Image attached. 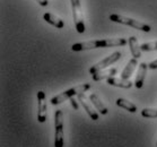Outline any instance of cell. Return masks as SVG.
Returning a JSON list of instances; mask_svg holds the SVG:
<instances>
[{
	"instance_id": "6da1fadb",
	"label": "cell",
	"mask_w": 157,
	"mask_h": 147,
	"mask_svg": "<svg viewBox=\"0 0 157 147\" xmlns=\"http://www.w3.org/2000/svg\"><path fill=\"white\" fill-rule=\"evenodd\" d=\"M88 90H90V84H88V83L80 84V85H78V86L72 87V88H70V90L64 91V92H62V93L53 96L52 99H51L50 102L52 105H58V104H61L62 102H64V101L71 99V97L75 96V95H79V94H82V93H85V92H87Z\"/></svg>"
},
{
	"instance_id": "7a4b0ae2",
	"label": "cell",
	"mask_w": 157,
	"mask_h": 147,
	"mask_svg": "<svg viewBox=\"0 0 157 147\" xmlns=\"http://www.w3.org/2000/svg\"><path fill=\"white\" fill-rule=\"evenodd\" d=\"M110 19L114 23H120V24H124V25L131 26L133 29H139V31H143V32L149 33L151 31L150 26L148 24H145L143 22H139V21H136L133 18H129L125 17V16H122V15L119 14H112L110 15Z\"/></svg>"
},
{
	"instance_id": "3957f363",
	"label": "cell",
	"mask_w": 157,
	"mask_h": 147,
	"mask_svg": "<svg viewBox=\"0 0 157 147\" xmlns=\"http://www.w3.org/2000/svg\"><path fill=\"white\" fill-rule=\"evenodd\" d=\"M54 147H63V113L61 110L54 113Z\"/></svg>"
},
{
	"instance_id": "277c9868",
	"label": "cell",
	"mask_w": 157,
	"mask_h": 147,
	"mask_svg": "<svg viewBox=\"0 0 157 147\" xmlns=\"http://www.w3.org/2000/svg\"><path fill=\"white\" fill-rule=\"evenodd\" d=\"M70 1H71L72 17H74L76 31L82 34L85 32V23H84V17H82L80 0H70Z\"/></svg>"
},
{
	"instance_id": "5b68a950",
	"label": "cell",
	"mask_w": 157,
	"mask_h": 147,
	"mask_svg": "<svg viewBox=\"0 0 157 147\" xmlns=\"http://www.w3.org/2000/svg\"><path fill=\"white\" fill-rule=\"evenodd\" d=\"M120 58H121V52H120V51H115V52H113L111 56H109V57H106L102 61H100V62L95 64L94 66H92V67L89 68V72H90L92 75H94V74H96V72H102V70L105 69L106 67H109V66L113 65L114 62H117Z\"/></svg>"
},
{
	"instance_id": "8992f818",
	"label": "cell",
	"mask_w": 157,
	"mask_h": 147,
	"mask_svg": "<svg viewBox=\"0 0 157 147\" xmlns=\"http://www.w3.org/2000/svg\"><path fill=\"white\" fill-rule=\"evenodd\" d=\"M47 97L45 93L43 91L37 92V121L40 123H43L47 120Z\"/></svg>"
},
{
	"instance_id": "52a82bcc",
	"label": "cell",
	"mask_w": 157,
	"mask_h": 147,
	"mask_svg": "<svg viewBox=\"0 0 157 147\" xmlns=\"http://www.w3.org/2000/svg\"><path fill=\"white\" fill-rule=\"evenodd\" d=\"M127 44V40L123 37L119 39H103L97 40L98 48H110V47H123Z\"/></svg>"
},
{
	"instance_id": "ba28073f",
	"label": "cell",
	"mask_w": 157,
	"mask_h": 147,
	"mask_svg": "<svg viewBox=\"0 0 157 147\" xmlns=\"http://www.w3.org/2000/svg\"><path fill=\"white\" fill-rule=\"evenodd\" d=\"M77 100H78L79 103L82 104V108L85 109V111L87 112V114L90 117V119H92V120H94V121L98 120V114H97V112L94 111V109L92 108V106H90L87 102H86L85 93H82V94H79V95H77Z\"/></svg>"
},
{
	"instance_id": "9c48e42d",
	"label": "cell",
	"mask_w": 157,
	"mask_h": 147,
	"mask_svg": "<svg viewBox=\"0 0 157 147\" xmlns=\"http://www.w3.org/2000/svg\"><path fill=\"white\" fill-rule=\"evenodd\" d=\"M147 69H148V65L146 62H141L139 65V68H138V72H137L136 76V80H135V86L137 88H141L144 85V80H145V77H146L147 74Z\"/></svg>"
},
{
	"instance_id": "30bf717a",
	"label": "cell",
	"mask_w": 157,
	"mask_h": 147,
	"mask_svg": "<svg viewBox=\"0 0 157 147\" xmlns=\"http://www.w3.org/2000/svg\"><path fill=\"white\" fill-rule=\"evenodd\" d=\"M93 49H98L97 40H95V41H86V42H80V43H75L71 47V50L76 51V52L86 51V50H93Z\"/></svg>"
},
{
	"instance_id": "8fae6325",
	"label": "cell",
	"mask_w": 157,
	"mask_h": 147,
	"mask_svg": "<svg viewBox=\"0 0 157 147\" xmlns=\"http://www.w3.org/2000/svg\"><path fill=\"white\" fill-rule=\"evenodd\" d=\"M43 18H44L45 22L51 24V25H53L54 27H57V29H61L64 27L63 21H62L61 18L58 17V16H56V15L51 14V13H45V14L43 15Z\"/></svg>"
},
{
	"instance_id": "7c38bea8",
	"label": "cell",
	"mask_w": 157,
	"mask_h": 147,
	"mask_svg": "<svg viewBox=\"0 0 157 147\" xmlns=\"http://www.w3.org/2000/svg\"><path fill=\"white\" fill-rule=\"evenodd\" d=\"M106 82L111 86L121 87V88H131L132 86L131 80H127V79H122V78H115V77L107 78Z\"/></svg>"
},
{
	"instance_id": "4fadbf2b",
	"label": "cell",
	"mask_w": 157,
	"mask_h": 147,
	"mask_svg": "<svg viewBox=\"0 0 157 147\" xmlns=\"http://www.w3.org/2000/svg\"><path fill=\"white\" fill-rule=\"evenodd\" d=\"M89 100H90V102L93 103V105L95 106V109L100 112L101 114H103V115L107 114V112H109V111H107V108L104 105L103 102L100 100V97L97 96L96 94H95V93L90 94V95H89Z\"/></svg>"
},
{
	"instance_id": "5bb4252c",
	"label": "cell",
	"mask_w": 157,
	"mask_h": 147,
	"mask_svg": "<svg viewBox=\"0 0 157 147\" xmlns=\"http://www.w3.org/2000/svg\"><path fill=\"white\" fill-rule=\"evenodd\" d=\"M137 66H138V61H137L136 58H132V59H130V60H129V62L127 64V66H125V68L123 69V72H122L121 78L122 79H127V80H128V79L131 77L132 72H133V70H135V68H136Z\"/></svg>"
},
{
	"instance_id": "9a60e30c",
	"label": "cell",
	"mask_w": 157,
	"mask_h": 147,
	"mask_svg": "<svg viewBox=\"0 0 157 147\" xmlns=\"http://www.w3.org/2000/svg\"><path fill=\"white\" fill-rule=\"evenodd\" d=\"M117 68H111L107 69V70H102V72H98L96 74L92 75V78H93L94 82H100V80H103V79H107L110 77H113V76L117 74Z\"/></svg>"
},
{
	"instance_id": "2e32d148",
	"label": "cell",
	"mask_w": 157,
	"mask_h": 147,
	"mask_svg": "<svg viewBox=\"0 0 157 147\" xmlns=\"http://www.w3.org/2000/svg\"><path fill=\"white\" fill-rule=\"evenodd\" d=\"M128 42H129V48H130V52H131L132 57L136 58V59L141 57V50H140V47L138 45L136 36H130Z\"/></svg>"
},
{
	"instance_id": "e0dca14e",
	"label": "cell",
	"mask_w": 157,
	"mask_h": 147,
	"mask_svg": "<svg viewBox=\"0 0 157 147\" xmlns=\"http://www.w3.org/2000/svg\"><path fill=\"white\" fill-rule=\"evenodd\" d=\"M117 105L122 109H124V110H127V111L131 112V113H135V112L138 111L136 105L132 103V102H130V101L125 100V99H118L117 100Z\"/></svg>"
},
{
	"instance_id": "ac0fdd59",
	"label": "cell",
	"mask_w": 157,
	"mask_h": 147,
	"mask_svg": "<svg viewBox=\"0 0 157 147\" xmlns=\"http://www.w3.org/2000/svg\"><path fill=\"white\" fill-rule=\"evenodd\" d=\"M141 51H156L157 50V41L155 42H147L140 45Z\"/></svg>"
},
{
	"instance_id": "d6986e66",
	"label": "cell",
	"mask_w": 157,
	"mask_h": 147,
	"mask_svg": "<svg viewBox=\"0 0 157 147\" xmlns=\"http://www.w3.org/2000/svg\"><path fill=\"white\" fill-rule=\"evenodd\" d=\"M141 115L144 118H157V110L156 109L146 108L141 111Z\"/></svg>"
},
{
	"instance_id": "ffe728a7",
	"label": "cell",
	"mask_w": 157,
	"mask_h": 147,
	"mask_svg": "<svg viewBox=\"0 0 157 147\" xmlns=\"http://www.w3.org/2000/svg\"><path fill=\"white\" fill-rule=\"evenodd\" d=\"M36 2H37L40 6H42V7H47L48 5H49V1H48V0H36Z\"/></svg>"
},
{
	"instance_id": "44dd1931",
	"label": "cell",
	"mask_w": 157,
	"mask_h": 147,
	"mask_svg": "<svg viewBox=\"0 0 157 147\" xmlns=\"http://www.w3.org/2000/svg\"><path fill=\"white\" fill-rule=\"evenodd\" d=\"M148 68L149 69H157V59L150 62L149 65H148Z\"/></svg>"
},
{
	"instance_id": "7402d4cb",
	"label": "cell",
	"mask_w": 157,
	"mask_h": 147,
	"mask_svg": "<svg viewBox=\"0 0 157 147\" xmlns=\"http://www.w3.org/2000/svg\"><path fill=\"white\" fill-rule=\"evenodd\" d=\"M70 101H71L72 106H74V108H75L76 110H77V109H78V104H77V102H76V101L74 100V99H72V97H71V100H70Z\"/></svg>"
},
{
	"instance_id": "603a6c76",
	"label": "cell",
	"mask_w": 157,
	"mask_h": 147,
	"mask_svg": "<svg viewBox=\"0 0 157 147\" xmlns=\"http://www.w3.org/2000/svg\"><path fill=\"white\" fill-rule=\"evenodd\" d=\"M156 146H157V143H156Z\"/></svg>"
}]
</instances>
